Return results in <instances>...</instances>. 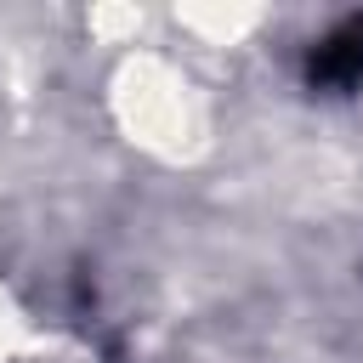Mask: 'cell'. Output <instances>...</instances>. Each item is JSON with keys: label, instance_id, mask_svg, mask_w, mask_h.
Listing matches in <instances>:
<instances>
[{"label": "cell", "instance_id": "obj_1", "mask_svg": "<svg viewBox=\"0 0 363 363\" xmlns=\"http://www.w3.org/2000/svg\"><path fill=\"white\" fill-rule=\"evenodd\" d=\"M108 119L113 130L153 164L187 170L216 153L221 108L216 91L199 79V68L164 45H125L108 68Z\"/></svg>", "mask_w": 363, "mask_h": 363}, {"label": "cell", "instance_id": "obj_2", "mask_svg": "<svg viewBox=\"0 0 363 363\" xmlns=\"http://www.w3.org/2000/svg\"><path fill=\"white\" fill-rule=\"evenodd\" d=\"M170 23H176L193 45L233 51V45H244L255 28H267V11H255V6H182V11H170Z\"/></svg>", "mask_w": 363, "mask_h": 363}, {"label": "cell", "instance_id": "obj_3", "mask_svg": "<svg viewBox=\"0 0 363 363\" xmlns=\"http://www.w3.org/2000/svg\"><path fill=\"white\" fill-rule=\"evenodd\" d=\"M28 346H34V323H28L23 301L11 295V284L0 278V363H17Z\"/></svg>", "mask_w": 363, "mask_h": 363}]
</instances>
